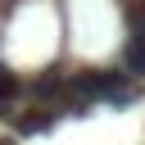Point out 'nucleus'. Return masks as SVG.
<instances>
[{"label": "nucleus", "instance_id": "2", "mask_svg": "<svg viewBox=\"0 0 145 145\" xmlns=\"http://www.w3.org/2000/svg\"><path fill=\"white\" fill-rule=\"evenodd\" d=\"M122 72L145 82V41H131V36L122 41Z\"/></svg>", "mask_w": 145, "mask_h": 145}, {"label": "nucleus", "instance_id": "1", "mask_svg": "<svg viewBox=\"0 0 145 145\" xmlns=\"http://www.w3.org/2000/svg\"><path fill=\"white\" fill-rule=\"evenodd\" d=\"M59 122V109H45V104H27V109H14L9 113V127L18 136H41Z\"/></svg>", "mask_w": 145, "mask_h": 145}, {"label": "nucleus", "instance_id": "3", "mask_svg": "<svg viewBox=\"0 0 145 145\" xmlns=\"http://www.w3.org/2000/svg\"><path fill=\"white\" fill-rule=\"evenodd\" d=\"M0 145H9V140H0Z\"/></svg>", "mask_w": 145, "mask_h": 145}]
</instances>
